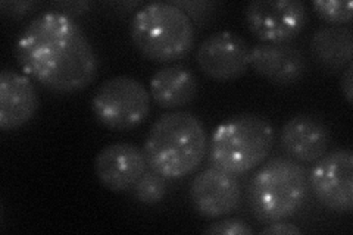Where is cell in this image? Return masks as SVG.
<instances>
[{
  "label": "cell",
  "mask_w": 353,
  "mask_h": 235,
  "mask_svg": "<svg viewBox=\"0 0 353 235\" xmlns=\"http://www.w3.org/2000/svg\"><path fill=\"white\" fill-rule=\"evenodd\" d=\"M21 70L57 93L79 92L97 75V56L83 28L61 10L32 18L15 46Z\"/></svg>",
  "instance_id": "1"
},
{
  "label": "cell",
  "mask_w": 353,
  "mask_h": 235,
  "mask_svg": "<svg viewBox=\"0 0 353 235\" xmlns=\"http://www.w3.org/2000/svg\"><path fill=\"white\" fill-rule=\"evenodd\" d=\"M143 152L150 170L167 180H181L197 170L208 152L203 122L192 112H168L153 122Z\"/></svg>",
  "instance_id": "2"
},
{
  "label": "cell",
  "mask_w": 353,
  "mask_h": 235,
  "mask_svg": "<svg viewBox=\"0 0 353 235\" xmlns=\"http://www.w3.org/2000/svg\"><path fill=\"white\" fill-rule=\"evenodd\" d=\"M131 40L145 58L174 62L192 50L196 40L193 21L172 2H150L132 17Z\"/></svg>",
  "instance_id": "3"
},
{
  "label": "cell",
  "mask_w": 353,
  "mask_h": 235,
  "mask_svg": "<svg viewBox=\"0 0 353 235\" xmlns=\"http://www.w3.org/2000/svg\"><path fill=\"white\" fill-rule=\"evenodd\" d=\"M307 188L303 165L287 156H275L250 178L248 197L252 214L267 223L289 219L302 209Z\"/></svg>",
  "instance_id": "4"
},
{
  "label": "cell",
  "mask_w": 353,
  "mask_h": 235,
  "mask_svg": "<svg viewBox=\"0 0 353 235\" xmlns=\"http://www.w3.org/2000/svg\"><path fill=\"white\" fill-rule=\"evenodd\" d=\"M275 131L255 114L231 116L215 128L209 141V162L231 175H243L262 165L270 156Z\"/></svg>",
  "instance_id": "5"
},
{
  "label": "cell",
  "mask_w": 353,
  "mask_h": 235,
  "mask_svg": "<svg viewBox=\"0 0 353 235\" xmlns=\"http://www.w3.org/2000/svg\"><path fill=\"white\" fill-rule=\"evenodd\" d=\"M150 103L152 96L139 80L118 75L97 87L92 99V110L103 127L128 131L148 118Z\"/></svg>",
  "instance_id": "6"
},
{
  "label": "cell",
  "mask_w": 353,
  "mask_h": 235,
  "mask_svg": "<svg viewBox=\"0 0 353 235\" xmlns=\"http://www.w3.org/2000/svg\"><path fill=\"white\" fill-rule=\"evenodd\" d=\"M246 27L263 43H289L305 28L307 9L301 0H253L243 10Z\"/></svg>",
  "instance_id": "7"
},
{
  "label": "cell",
  "mask_w": 353,
  "mask_h": 235,
  "mask_svg": "<svg viewBox=\"0 0 353 235\" xmlns=\"http://www.w3.org/2000/svg\"><path fill=\"white\" fill-rule=\"evenodd\" d=\"M315 163L307 175V184L316 200L337 214H350L353 209L352 150L336 149Z\"/></svg>",
  "instance_id": "8"
},
{
  "label": "cell",
  "mask_w": 353,
  "mask_h": 235,
  "mask_svg": "<svg viewBox=\"0 0 353 235\" xmlns=\"http://www.w3.org/2000/svg\"><path fill=\"white\" fill-rule=\"evenodd\" d=\"M249 50L245 39L233 31H216L197 48V65L212 80L231 81L249 68Z\"/></svg>",
  "instance_id": "9"
},
{
  "label": "cell",
  "mask_w": 353,
  "mask_h": 235,
  "mask_svg": "<svg viewBox=\"0 0 353 235\" xmlns=\"http://www.w3.org/2000/svg\"><path fill=\"white\" fill-rule=\"evenodd\" d=\"M189 196L197 215L218 219L239 209L243 193L234 175L209 166L193 178Z\"/></svg>",
  "instance_id": "10"
},
{
  "label": "cell",
  "mask_w": 353,
  "mask_h": 235,
  "mask_svg": "<svg viewBox=\"0 0 353 235\" xmlns=\"http://www.w3.org/2000/svg\"><path fill=\"white\" fill-rule=\"evenodd\" d=\"M145 152L131 143H112L94 158V172L101 184L114 193H124L134 187L148 171Z\"/></svg>",
  "instance_id": "11"
},
{
  "label": "cell",
  "mask_w": 353,
  "mask_h": 235,
  "mask_svg": "<svg viewBox=\"0 0 353 235\" xmlns=\"http://www.w3.org/2000/svg\"><path fill=\"white\" fill-rule=\"evenodd\" d=\"M249 66L279 85L299 83L307 70L303 52L290 43H261L250 48Z\"/></svg>",
  "instance_id": "12"
},
{
  "label": "cell",
  "mask_w": 353,
  "mask_h": 235,
  "mask_svg": "<svg viewBox=\"0 0 353 235\" xmlns=\"http://www.w3.org/2000/svg\"><path fill=\"white\" fill-rule=\"evenodd\" d=\"M330 130L324 122L309 114H297L281 130V149L299 163H315L328 152Z\"/></svg>",
  "instance_id": "13"
},
{
  "label": "cell",
  "mask_w": 353,
  "mask_h": 235,
  "mask_svg": "<svg viewBox=\"0 0 353 235\" xmlns=\"http://www.w3.org/2000/svg\"><path fill=\"white\" fill-rule=\"evenodd\" d=\"M39 94L31 78L14 70L0 74V130L14 131L34 118Z\"/></svg>",
  "instance_id": "14"
},
{
  "label": "cell",
  "mask_w": 353,
  "mask_h": 235,
  "mask_svg": "<svg viewBox=\"0 0 353 235\" xmlns=\"http://www.w3.org/2000/svg\"><path fill=\"white\" fill-rule=\"evenodd\" d=\"M199 92L197 78L184 65L163 66L150 78L153 102L165 109H176L192 103Z\"/></svg>",
  "instance_id": "15"
},
{
  "label": "cell",
  "mask_w": 353,
  "mask_h": 235,
  "mask_svg": "<svg viewBox=\"0 0 353 235\" xmlns=\"http://www.w3.org/2000/svg\"><path fill=\"white\" fill-rule=\"evenodd\" d=\"M311 53L324 70L336 72L352 63L353 30L349 25H324L311 39Z\"/></svg>",
  "instance_id": "16"
},
{
  "label": "cell",
  "mask_w": 353,
  "mask_h": 235,
  "mask_svg": "<svg viewBox=\"0 0 353 235\" xmlns=\"http://www.w3.org/2000/svg\"><path fill=\"white\" fill-rule=\"evenodd\" d=\"M167 181V178H163L161 174L154 172L153 170H148L139 178V181L134 184V187L131 188L132 196H134L136 200L140 201L141 205H158L168 193Z\"/></svg>",
  "instance_id": "17"
},
{
  "label": "cell",
  "mask_w": 353,
  "mask_h": 235,
  "mask_svg": "<svg viewBox=\"0 0 353 235\" xmlns=\"http://www.w3.org/2000/svg\"><path fill=\"white\" fill-rule=\"evenodd\" d=\"M315 14L330 25L349 24L353 18V5L350 0H314Z\"/></svg>",
  "instance_id": "18"
},
{
  "label": "cell",
  "mask_w": 353,
  "mask_h": 235,
  "mask_svg": "<svg viewBox=\"0 0 353 235\" xmlns=\"http://www.w3.org/2000/svg\"><path fill=\"white\" fill-rule=\"evenodd\" d=\"M205 234L212 235H250L255 231L245 221L230 218V219H221L216 222L209 223L203 229Z\"/></svg>",
  "instance_id": "19"
},
{
  "label": "cell",
  "mask_w": 353,
  "mask_h": 235,
  "mask_svg": "<svg viewBox=\"0 0 353 235\" xmlns=\"http://www.w3.org/2000/svg\"><path fill=\"white\" fill-rule=\"evenodd\" d=\"M172 3L183 9L190 17V19L196 22H205L215 9L214 2H205V0H197V2H184V0L183 2H176V0H172Z\"/></svg>",
  "instance_id": "20"
},
{
  "label": "cell",
  "mask_w": 353,
  "mask_h": 235,
  "mask_svg": "<svg viewBox=\"0 0 353 235\" xmlns=\"http://www.w3.org/2000/svg\"><path fill=\"white\" fill-rule=\"evenodd\" d=\"M32 8H36L34 2H8V0H3V2H0V10H2V14L5 17L9 18H21L27 15Z\"/></svg>",
  "instance_id": "21"
},
{
  "label": "cell",
  "mask_w": 353,
  "mask_h": 235,
  "mask_svg": "<svg viewBox=\"0 0 353 235\" xmlns=\"http://www.w3.org/2000/svg\"><path fill=\"white\" fill-rule=\"evenodd\" d=\"M303 231L296 227L294 223L285 222V221H275L270 222L267 227L261 229V234H268V235H293V234H302Z\"/></svg>",
  "instance_id": "22"
},
{
  "label": "cell",
  "mask_w": 353,
  "mask_h": 235,
  "mask_svg": "<svg viewBox=\"0 0 353 235\" xmlns=\"http://www.w3.org/2000/svg\"><path fill=\"white\" fill-rule=\"evenodd\" d=\"M340 90L346 97L347 103L352 105V102H353V63H349L343 70V74H341Z\"/></svg>",
  "instance_id": "23"
},
{
  "label": "cell",
  "mask_w": 353,
  "mask_h": 235,
  "mask_svg": "<svg viewBox=\"0 0 353 235\" xmlns=\"http://www.w3.org/2000/svg\"><path fill=\"white\" fill-rule=\"evenodd\" d=\"M88 2H65V3H58V8L61 9V12L66 15H75V14H84L88 9Z\"/></svg>",
  "instance_id": "24"
}]
</instances>
